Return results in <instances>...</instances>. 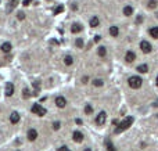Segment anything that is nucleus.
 Wrapping results in <instances>:
<instances>
[{"label":"nucleus","instance_id":"nucleus-35","mask_svg":"<svg viewBox=\"0 0 158 151\" xmlns=\"http://www.w3.org/2000/svg\"><path fill=\"white\" fill-rule=\"evenodd\" d=\"M100 39H101V36H100V35H96V36H94V40H96V42H98Z\"/></svg>","mask_w":158,"mask_h":151},{"label":"nucleus","instance_id":"nucleus-39","mask_svg":"<svg viewBox=\"0 0 158 151\" xmlns=\"http://www.w3.org/2000/svg\"><path fill=\"white\" fill-rule=\"evenodd\" d=\"M157 18H158V13H157Z\"/></svg>","mask_w":158,"mask_h":151},{"label":"nucleus","instance_id":"nucleus-26","mask_svg":"<svg viewBox=\"0 0 158 151\" xmlns=\"http://www.w3.org/2000/svg\"><path fill=\"white\" fill-rule=\"evenodd\" d=\"M106 145H107V150L108 151H117L115 148H114V145H112V143H111V140H106Z\"/></svg>","mask_w":158,"mask_h":151},{"label":"nucleus","instance_id":"nucleus-33","mask_svg":"<svg viewBox=\"0 0 158 151\" xmlns=\"http://www.w3.org/2000/svg\"><path fill=\"white\" fill-rule=\"evenodd\" d=\"M17 17H18V19H24V18H25V14H24V13H18Z\"/></svg>","mask_w":158,"mask_h":151},{"label":"nucleus","instance_id":"nucleus-22","mask_svg":"<svg viewBox=\"0 0 158 151\" xmlns=\"http://www.w3.org/2000/svg\"><path fill=\"white\" fill-rule=\"evenodd\" d=\"M64 64H65L67 67H71L73 64V57L72 56H65L64 57Z\"/></svg>","mask_w":158,"mask_h":151},{"label":"nucleus","instance_id":"nucleus-1","mask_svg":"<svg viewBox=\"0 0 158 151\" xmlns=\"http://www.w3.org/2000/svg\"><path fill=\"white\" fill-rule=\"evenodd\" d=\"M143 85V79L139 76V75H132L128 78V86L130 87V89L133 90H137V89H140Z\"/></svg>","mask_w":158,"mask_h":151},{"label":"nucleus","instance_id":"nucleus-32","mask_svg":"<svg viewBox=\"0 0 158 151\" xmlns=\"http://www.w3.org/2000/svg\"><path fill=\"white\" fill-rule=\"evenodd\" d=\"M143 22V17L141 15H137V18H136V24H141Z\"/></svg>","mask_w":158,"mask_h":151},{"label":"nucleus","instance_id":"nucleus-11","mask_svg":"<svg viewBox=\"0 0 158 151\" xmlns=\"http://www.w3.org/2000/svg\"><path fill=\"white\" fill-rule=\"evenodd\" d=\"M82 29H83V26L81 24L75 22V24H72V26H71V32L72 33H79V32H82Z\"/></svg>","mask_w":158,"mask_h":151},{"label":"nucleus","instance_id":"nucleus-36","mask_svg":"<svg viewBox=\"0 0 158 151\" xmlns=\"http://www.w3.org/2000/svg\"><path fill=\"white\" fill-rule=\"evenodd\" d=\"M76 123H78V125H82L83 122H82V119H76Z\"/></svg>","mask_w":158,"mask_h":151},{"label":"nucleus","instance_id":"nucleus-3","mask_svg":"<svg viewBox=\"0 0 158 151\" xmlns=\"http://www.w3.org/2000/svg\"><path fill=\"white\" fill-rule=\"evenodd\" d=\"M106 121H107V112L106 111H100L94 118V122H96L97 126H103L106 123Z\"/></svg>","mask_w":158,"mask_h":151},{"label":"nucleus","instance_id":"nucleus-8","mask_svg":"<svg viewBox=\"0 0 158 151\" xmlns=\"http://www.w3.org/2000/svg\"><path fill=\"white\" fill-rule=\"evenodd\" d=\"M56 105L58 107V108H64V107L67 105V100L64 96H57L56 97Z\"/></svg>","mask_w":158,"mask_h":151},{"label":"nucleus","instance_id":"nucleus-9","mask_svg":"<svg viewBox=\"0 0 158 151\" xmlns=\"http://www.w3.org/2000/svg\"><path fill=\"white\" fill-rule=\"evenodd\" d=\"M27 137H28L29 142H35V140L38 139V130L36 129H29Z\"/></svg>","mask_w":158,"mask_h":151},{"label":"nucleus","instance_id":"nucleus-28","mask_svg":"<svg viewBox=\"0 0 158 151\" xmlns=\"http://www.w3.org/2000/svg\"><path fill=\"white\" fill-rule=\"evenodd\" d=\"M60 128H61V122H58V121L53 122V129H54V130H58Z\"/></svg>","mask_w":158,"mask_h":151},{"label":"nucleus","instance_id":"nucleus-5","mask_svg":"<svg viewBox=\"0 0 158 151\" xmlns=\"http://www.w3.org/2000/svg\"><path fill=\"white\" fill-rule=\"evenodd\" d=\"M32 112L35 114V115L43 116V115H46V110H44L40 104H33L32 105Z\"/></svg>","mask_w":158,"mask_h":151},{"label":"nucleus","instance_id":"nucleus-6","mask_svg":"<svg viewBox=\"0 0 158 151\" xmlns=\"http://www.w3.org/2000/svg\"><path fill=\"white\" fill-rule=\"evenodd\" d=\"M72 140L75 143H82L83 140H85V134H83L81 130H75V132L72 133Z\"/></svg>","mask_w":158,"mask_h":151},{"label":"nucleus","instance_id":"nucleus-18","mask_svg":"<svg viewBox=\"0 0 158 151\" xmlns=\"http://www.w3.org/2000/svg\"><path fill=\"white\" fill-rule=\"evenodd\" d=\"M14 94V85L11 83V82H10V83H7L6 85V96H13Z\"/></svg>","mask_w":158,"mask_h":151},{"label":"nucleus","instance_id":"nucleus-27","mask_svg":"<svg viewBox=\"0 0 158 151\" xmlns=\"http://www.w3.org/2000/svg\"><path fill=\"white\" fill-rule=\"evenodd\" d=\"M64 11V6H57L56 10H54V15H57V14H60Z\"/></svg>","mask_w":158,"mask_h":151},{"label":"nucleus","instance_id":"nucleus-15","mask_svg":"<svg viewBox=\"0 0 158 151\" xmlns=\"http://www.w3.org/2000/svg\"><path fill=\"white\" fill-rule=\"evenodd\" d=\"M10 122L11 123H18L19 122V114L18 112H15V111H14V112H11V115H10Z\"/></svg>","mask_w":158,"mask_h":151},{"label":"nucleus","instance_id":"nucleus-19","mask_svg":"<svg viewBox=\"0 0 158 151\" xmlns=\"http://www.w3.org/2000/svg\"><path fill=\"white\" fill-rule=\"evenodd\" d=\"M0 50H2L3 53H10L11 51V45H10L8 42H4L2 46H0Z\"/></svg>","mask_w":158,"mask_h":151},{"label":"nucleus","instance_id":"nucleus-4","mask_svg":"<svg viewBox=\"0 0 158 151\" xmlns=\"http://www.w3.org/2000/svg\"><path fill=\"white\" fill-rule=\"evenodd\" d=\"M139 47H140V50L144 53V54H150V53L152 51V46H151V43L149 40H141Z\"/></svg>","mask_w":158,"mask_h":151},{"label":"nucleus","instance_id":"nucleus-12","mask_svg":"<svg viewBox=\"0 0 158 151\" xmlns=\"http://www.w3.org/2000/svg\"><path fill=\"white\" fill-rule=\"evenodd\" d=\"M97 54H98V57L106 58V57H107V47H106V46H98V48H97Z\"/></svg>","mask_w":158,"mask_h":151},{"label":"nucleus","instance_id":"nucleus-13","mask_svg":"<svg viewBox=\"0 0 158 151\" xmlns=\"http://www.w3.org/2000/svg\"><path fill=\"white\" fill-rule=\"evenodd\" d=\"M89 24H90L92 28H97L98 25H100V19H98L97 15H93V17L90 18V21H89Z\"/></svg>","mask_w":158,"mask_h":151},{"label":"nucleus","instance_id":"nucleus-2","mask_svg":"<svg viewBox=\"0 0 158 151\" xmlns=\"http://www.w3.org/2000/svg\"><path fill=\"white\" fill-rule=\"evenodd\" d=\"M132 123H133V118H132V116H128L126 119H123L122 122H119L117 125L118 128L115 129V133H121V132H123V130H126Z\"/></svg>","mask_w":158,"mask_h":151},{"label":"nucleus","instance_id":"nucleus-7","mask_svg":"<svg viewBox=\"0 0 158 151\" xmlns=\"http://www.w3.org/2000/svg\"><path fill=\"white\" fill-rule=\"evenodd\" d=\"M135 60H136V53H135V51L129 50V51L125 53V61L128 62V64H132Z\"/></svg>","mask_w":158,"mask_h":151},{"label":"nucleus","instance_id":"nucleus-31","mask_svg":"<svg viewBox=\"0 0 158 151\" xmlns=\"http://www.w3.org/2000/svg\"><path fill=\"white\" fill-rule=\"evenodd\" d=\"M29 96H31V94H29V90H28V89H24V97H25V99H28Z\"/></svg>","mask_w":158,"mask_h":151},{"label":"nucleus","instance_id":"nucleus-10","mask_svg":"<svg viewBox=\"0 0 158 151\" xmlns=\"http://www.w3.org/2000/svg\"><path fill=\"white\" fill-rule=\"evenodd\" d=\"M136 71L139 72V74H147L149 72V65L147 64H140L136 67Z\"/></svg>","mask_w":158,"mask_h":151},{"label":"nucleus","instance_id":"nucleus-20","mask_svg":"<svg viewBox=\"0 0 158 151\" xmlns=\"http://www.w3.org/2000/svg\"><path fill=\"white\" fill-rule=\"evenodd\" d=\"M122 11H123V15H125V17H130L133 14V7L132 6H125Z\"/></svg>","mask_w":158,"mask_h":151},{"label":"nucleus","instance_id":"nucleus-21","mask_svg":"<svg viewBox=\"0 0 158 151\" xmlns=\"http://www.w3.org/2000/svg\"><path fill=\"white\" fill-rule=\"evenodd\" d=\"M18 2H19V0H8V7H7L8 11H11V10L15 8L18 6Z\"/></svg>","mask_w":158,"mask_h":151},{"label":"nucleus","instance_id":"nucleus-14","mask_svg":"<svg viewBox=\"0 0 158 151\" xmlns=\"http://www.w3.org/2000/svg\"><path fill=\"white\" fill-rule=\"evenodd\" d=\"M110 35L112 36V37H118V35H119V28H118L117 25H112V26H110Z\"/></svg>","mask_w":158,"mask_h":151},{"label":"nucleus","instance_id":"nucleus-30","mask_svg":"<svg viewBox=\"0 0 158 151\" xmlns=\"http://www.w3.org/2000/svg\"><path fill=\"white\" fill-rule=\"evenodd\" d=\"M57 151H71V150H70V148H68V147H67V145H62V147H60V148H58Z\"/></svg>","mask_w":158,"mask_h":151},{"label":"nucleus","instance_id":"nucleus-17","mask_svg":"<svg viewBox=\"0 0 158 151\" xmlns=\"http://www.w3.org/2000/svg\"><path fill=\"white\" fill-rule=\"evenodd\" d=\"M92 85L96 86V87H103V86H104V79H101V78H96V79L92 80Z\"/></svg>","mask_w":158,"mask_h":151},{"label":"nucleus","instance_id":"nucleus-24","mask_svg":"<svg viewBox=\"0 0 158 151\" xmlns=\"http://www.w3.org/2000/svg\"><path fill=\"white\" fill-rule=\"evenodd\" d=\"M75 46H76L78 48H83V46H85V42H83L82 37H78L76 40H75Z\"/></svg>","mask_w":158,"mask_h":151},{"label":"nucleus","instance_id":"nucleus-23","mask_svg":"<svg viewBox=\"0 0 158 151\" xmlns=\"http://www.w3.org/2000/svg\"><path fill=\"white\" fill-rule=\"evenodd\" d=\"M93 112H94L93 105H92V104H86V105H85V114H86V115H92Z\"/></svg>","mask_w":158,"mask_h":151},{"label":"nucleus","instance_id":"nucleus-34","mask_svg":"<svg viewBox=\"0 0 158 151\" xmlns=\"http://www.w3.org/2000/svg\"><path fill=\"white\" fill-rule=\"evenodd\" d=\"M87 82H89V78H87V76H83V79H82V83H85V85H86Z\"/></svg>","mask_w":158,"mask_h":151},{"label":"nucleus","instance_id":"nucleus-38","mask_svg":"<svg viewBox=\"0 0 158 151\" xmlns=\"http://www.w3.org/2000/svg\"><path fill=\"white\" fill-rule=\"evenodd\" d=\"M155 85H157V87H158V75H157V78H155Z\"/></svg>","mask_w":158,"mask_h":151},{"label":"nucleus","instance_id":"nucleus-29","mask_svg":"<svg viewBox=\"0 0 158 151\" xmlns=\"http://www.w3.org/2000/svg\"><path fill=\"white\" fill-rule=\"evenodd\" d=\"M32 2H33V0H24V2H22V6L27 7V6H29V4H31Z\"/></svg>","mask_w":158,"mask_h":151},{"label":"nucleus","instance_id":"nucleus-37","mask_svg":"<svg viewBox=\"0 0 158 151\" xmlns=\"http://www.w3.org/2000/svg\"><path fill=\"white\" fill-rule=\"evenodd\" d=\"M83 151H93V150H92L90 147H86V148H85V150H83Z\"/></svg>","mask_w":158,"mask_h":151},{"label":"nucleus","instance_id":"nucleus-16","mask_svg":"<svg viewBox=\"0 0 158 151\" xmlns=\"http://www.w3.org/2000/svg\"><path fill=\"white\" fill-rule=\"evenodd\" d=\"M149 35L152 39H158V26H151L149 29Z\"/></svg>","mask_w":158,"mask_h":151},{"label":"nucleus","instance_id":"nucleus-25","mask_svg":"<svg viewBox=\"0 0 158 151\" xmlns=\"http://www.w3.org/2000/svg\"><path fill=\"white\" fill-rule=\"evenodd\" d=\"M157 6H158L157 0H149V2H147V7H149V8H155Z\"/></svg>","mask_w":158,"mask_h":151}]
</instances>
